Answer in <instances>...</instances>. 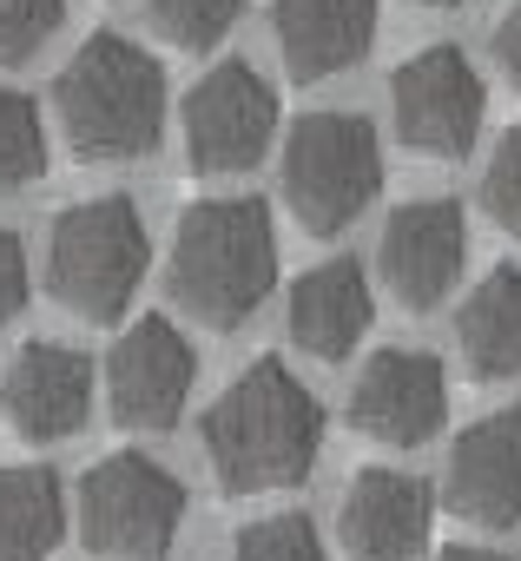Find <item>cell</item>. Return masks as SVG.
I'll list each match as a JSON object with an SVG mask.
<instances>
[{"label": "cell", "mask_w": 521, "mask_h": 561, "mask_svg": "<svg viewBox=\"0 0 521 561\" xmlns=\"http://www.w3.org/2000/svg\"><path fill=\"white\" fill-rule=\"evenodd\" d=\"M198 436L218 469V489L231 495L298 489L324 456V403L298 383L285 357H257L218 390Z\"/></svg>", "instance_id": "1"}, {"label": "cell", "mask_w": 521, "mask_h": 561, "mask_svg": "<svg viewBox=\"0 0 521 561\" xmlns=\"http://www.w3.org/2000/svg\"><path fill=\"white\" fill-rule=\"evenodd\" d=\"M278 285V231L265 198H198L178 211L165 291L205 331H238Z\"/></svg>", "instance_id": "2"}, {"label": "cell", "mask_w": 521, "mask_h": 561, "mask_svg": "<svg viewBox=\"0 0 521 561\" xmlns=\"http://www.w3.org/2000/svg\"><path fill=\"white\" fill-rule=\"evenodd\" d=\"M54 126L80 165L146 159L165 133V67L126 34L80 41L54 80Z\"/></svg>", "instance_id": "3"}, {"label": "cell", "mask_w": 521, "mask_h": 561, "mask_svg": "<svg viewBox=\"0 0 521 561\" xmlns=\"http://www.w3.org/2000/svg\"><path fill=\"white\" fill-rule=\"evenodd\" d=\"M152 238L126 192L80 198L47 225V291L86 324H119L146 285Z\"/></svg>", "instance_id": "4"}, {"label": "cell", "mask_w": 521, "mask_h": 561, "mask_svg": "<svg viewBox=\"0 0 521 561\" xmlns=\"http://www.w3.org/2000/svg\"><path fill=\"white\" fill-rule=\"evenodd\" d=\"M383 192V146L363 113H304L285 139V205L304 231L337 238Z\"/></svg>", "instance_id": "5"}, {"label": "cell", "mask_w": 521, "mask_h": 561, "mask_svg": "<svg viewBox=\"0 0 521 561\" xmlns=\"http://www.w3.org/2000/svg\"><path fill=\"white\" fill-rule=\"evenodd\" d=\"M80 541L106 561H159L178 541L185 522V482L139 456V449H113L80 476Z\"/></svg>", "instance_id": "6"}, {"label": "cell", "mask_w": 521, "mask_h": 561, "mask_svg": "<svg viewBox=\"0 0 521 561\" xmlns=\"http://www.w3.org/2000/svg\"><path fill=\"white\" fill-rule=\"evenodd\" d=\"M178 139H185V165L198 179H238L278 139V87L244 67V60H218L178 106Z\"/></svg>", "instance_id": "7"}, {"label": "cell", "mask_w": 521, "mask_h": 561, "mask_svg": "<svg viewBox=\"0 0 521 561\" xmlns=\"http://www.w3.org/2000/svg\"><path fill=\"white\" fill-rule=\"evenodd\" d=\"M390 113H396V133L416 159L455 165V159H468V146L488 119V87L462 47L436 41L390 73Z\"/></svg>", "instance_id": "8"}, {"label": "cell", "mask_w": 521, "mask_h": 561, "mask_svg": "<svg viewBox=\"0 0 521 561\" xmlns=\"http://www.w3.org/2000/svg\"><path fill=\"white\" fill-rule=\"evenodd\" d=\"M462 264H468V211L455 198H409L390 211L377 271L403 311H436L462 285Z\"/></svg>", "instance_id": "9"}, {"label": "cell", "mask_w": 521, "mask_h": 561, "mask_svg": "<svg viewBox=\"0 0 521 561\" xmlns=\"http://www.w3.org/2000/svg\"><path fill=\"white\" fill-rule=\"evenodd\" d=\"M93 383H100V370H93L86 351H73L60 337H34V344L14 351L8 377H0V416L34 449L67 443L93 416Z\"/></svg>", "instance_id": "10"}, {"label": "cell", "mask_w": 521, "mask_h": 561, "mask_svg": "<svg viewBox=\"0 0 521 561\" xmlns=\"http://www.w3.org/2000/svg\"><path fill=\"white\" fill-rule=\"evenodd\" d=\"M198 357L172 318H139L106 357V410L126 430H172L192 403Z\"/></svg>", "instance_id": "11"}, {"label": "cell", "mask_w": 521, "mask_h": 561, "mask_svg": "<svg viewBox=\"0 0 521 561\" xmlns=\"http://www.w3.org/2000/svg\"><path fill=\"white\" fill-rule=\"evenodd\" d=\"M449 416V377L429 351H377L363 377L350 383V430L383 443V449H416L442 430Z\"/></svg>", "instance_id": "12"}, {"label": "cell", "mask_w": 521, "mask_h": 561, "mask_svg": "<svg viewBox=\"0 0 521 561\" xmlns=\"http://www.w3.org/2000/svg\"><path fill=\"white\" fill-rule=\"evenodd\" d=\"M436 528V489L409 469H357L337 502V541L350 561H422Z\"/></svg>", "instance_id": "13"}, {"label": "cell", "mask_w": 521, "mask_h": 561, "mask_svg": "<svg viewBox=\"0 0 521 561\" xmlns=\"http://www.w3.org/2000/svg\"><path fill=\"white\" fill-rule=\"evenodd\" d=\"M442 495L475 528H514L521 522V410H495L455 436Z\"/></svg>", "instance_id": "14"}, {"label": "cell", "mask_w": 521, "mask_h": 561, "mask_svg": "<svg viewBox=\"0 0 521 561\" xmlns=\"http://www.w3.org/2000/svg\"><path fill=\"white\" fill-rule=\"evenodd\" d=\"M370 324H377V298H370V277L357 257L311 264L291 285V344L311 351L317 364H344Z\"/></svg>", "instance_id": "15"}, {"label": "cell", "mask_w": 521, "mask_h": 561, "mask_svg": "<svg viewBox=\"0 0 521 561\" xmlns=\"http://www.w3.org/2000/svg\"><path fill=\"white\" fill-rule=\"evenodd\" d=\"M271 34L298 80H337L377 41V0H278Z\"/></svg>", "instance_id": "16"}, {"label": "cell", "mask_w": 521, "mask_h": 561, "mask_svg": "<svg viewBox=\"0 0 521 561\" xmlns=\"http://www.w3.org/2000/svg\"><path fill=\"white\" fill-rule=\"evenodd\" d=\"M455 344H462V364L482 383H514L521 377V264H495L462 298Z\"/></svg>", "instance_id": "17"}, {"label": "cell", "mask_w": 521, "mask_h": 561, "mask_svg": "<svg viewBox=\"0 0 521 561\" xmlns=\"http://www.w3.org/2000/svg\"><path fill=\"white\" fill-rule=\"evenodd\" d=\"M67 535V489L47 462H0V561H47Z\"/></svg>", "instance_id": "18"}, {"label": "cell", "mask_w": 521, "mask_h": 561, "mask_svg": "<svg viewBox=\"0 0 521 561\" xmlns=\"http://www.w3.org/2000/svg\"><path fill=\"white\" fill-rule=\"evenodd\" d=\"M47 179V119L27 93L0 87V192Z\"/></svg>", "instance_id": "19"}, {"label": "cell", "mask_w": 521, "mask_h": 561, "mask_svg": "<svg viewBox=\"0 0 521 561\" xmlns=\"http://www.w3.org/2000/svg\"><path fill=\"white\" fill-rule=\"evenodd\" d=\"M231 561H331V554H324V535L304 508H278V515H257L238 528Z\"/></svg>", "instance_id": "20"}, {"label": "cell", "mask_w": 521, "mask_h": 561, "mask_svg": "<svg viewBox=\"0 0 521 561\" xmlns=\"http://www.w3.org/2000/svg\"><path fill=\"white\" fill-rule=\"evenodd\" d=\"M238 14H244V0H146V21H152L172 47H185V54L218 47V41L238 27Z\"/></svg>", "instance_id": "21"}, {"label": "cell", "mask_w": 521, "mask_h": 561, "mask_svg": "<svg viewBox=\"0 0 521 561\" xmlns=\"http://www.w3.org/2000/svg\"><path fill=\"white\" fill-rule=\"evenodd\" d=\"M67 21V0H0V67H27Z\"/></svg>", "instance_id": "22"}, {"label": "cell", "mask_w": 521, "mask_h": 561, "mask_svg": "<svg viewBox=\"0 0 521 561\" xmlns=\"http://www.w3.org/2000/svg\"><path fill=\"white\" fill-rule=\"evenodd\" d=\"M482 211H488L508 238H521V126L501 133V146H495L488 165H482Z\"/></svg>", "instance_id": "23"}, {"label": "cell", "mask_w": 521, "mask_h": 561, "mask_svg": "<svg viewBox=\"0 0 521 561\" xmlns=\"http://www.w3.org/2000/svg\"><path fill=\"white\" fill-rule=\"evenodd\" d=\"M21 311H27V244H21V231L0 225V331Z\"/></svg>", "instance_id": "24"}, {"label": "cell", "mask_w": 521, "mask_h": 561, "mask_svg": "<svg viewBox=\"0 0 521 561\" xmlns=\"http://www.w3.org/2000/svg\"><path fill=\"white\" fill-rule=\"evenodd\" d=\"M495 60H501V73H508V87L521 93V0L495 21Z\"/></svg>", "instance_id": "25"}, {"label": "cell", "mask_w": 521, "mask_h": 561, "mask_svg": "<svg viewBox=\"0 0 521 561\" xmlns=\"http://www.w3.org/2000/svg\"><path fill=\"white\" fill-rule=\"evenodd\" d=\"M436 561H508V554H495V548H442Z\"/></svg>", "instance_id": "26"}, {"label": "cell", "mask_w": 521, "mask_h": 561, "mask_svg": "<svg viewBox=\"0 0 521 561\" xmlns=\"http://www.w3.org/2000/svg\"><path fill=\"white\" fill-rule=\"evenodd\" d=\"M409 8H436L442 14V8H462V0H409Z\"/></svg>", "instance_id": "27"}]
</instances>
